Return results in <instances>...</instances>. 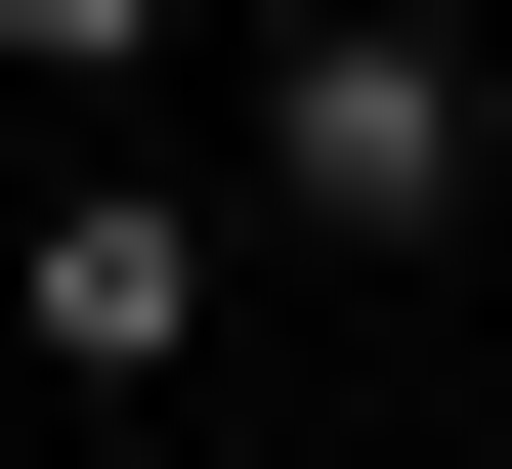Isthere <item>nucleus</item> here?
Returning <instances> with one entry per match:
<instances>
[{
  "label": "nucleus",
  "instance_id": "nucleus-2",
  "mask_svg": "<svg viewBox=\"0 0 512 469\" xmlns=\"http://www.w3.org/2000/svg\"><path fill=\"white\" fill-rule=\"evenodd\" d=\"M214 299H256V214L171 171V128H86V171L0 214V342H43V384H214Z\"/></svg>",
  "mask_w": 512,
  "mask_h": 469
},
{
  "label": "nucleus",
  "instance_id": "nucleus-3",
  "mask_svg": "<svg viewBox=\"0 0 512 469\" xmlns=\"http://www.w3.org/2000/svg\"><path fill=\"white\" fill-rule=\"evenodd\" d=\"M171 43H214V0H0V86H171Z\"/></svg>",
  "mask_w": 512,
  "mask_h": 469
},
{
  "label": "nucleus",
  "instance_id": "nucleus-1",
  "mask_svg": "<svg viewBox=\"0 0 512 469\" xmlns=\"http://www.w3.org/2000/svg\"><path fill=\"white\" fill-rule=\"evenodd\" d=\"M256 214L299 256H470L512 214V43L470 0H256Z\"/></svg>",
  "mask_w": 512,
  "mask_h": 469
},
{
  "label": "nucleus",
  "instance_id": "nucleus-4",
  "mask_svg": "<svg viewBox=\"0 0 512 469\" xmlns=\"http://www.w3.org/2000/svg\"><path fill=\"white\" fill-rule=\"evenodd\" d=\"M470 256H512V214H470Z\"/></svg>",
  "mask_w": 512,
  "mask_h": 469
}]
</instances>
